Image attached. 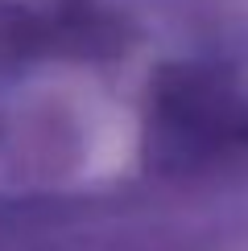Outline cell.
<instances>
[{
  "label": "cell",
  "mask_w": 248,
  "mask_h": 251,
  "mask_svg": "<svg viewBox=\"0 0 248 251\" xmlns=\"http://www.w3.org/2000/svg\"><path fill=\"white\" fill-rule=\"evenodd\" d=\"M248 132L244 103L236 91L199 66H174L153 87V144L170 161H203Z\"/></svg>",
  "instance_id": "obj_1"
},
{
  "label": "cell",
  "mask_w": 248,
  "mask_h": 251,
  "mask_svg": "<svg viewBox=\"0 0 248 251\" xmlns=\"http://www.w3.org/2000/svg\"><path fill=\"white\" fill-rule=\"evenodd\" d=\"M58 29L62 25H50L33 8L17 4V0H0V62H21L37 50H46Z\"/></svg>",
  "instance_id": "obj_2"
}]
</instances>
